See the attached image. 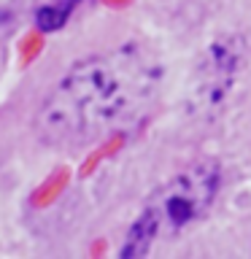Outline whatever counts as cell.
Returning <instances> with one entry per match:
<instances>
[{
    "mask_svg": "<svg viewBox=\"0 0 251 259\" xmlns=\"http://www.w3.org/2000/svg\"><path fill=\"white\" fill-rule=\"evenodd\" d=\"M162 68L143 46H121L76 62L44 100L35 130L52 146H84L138 116L159 87Z\"/></svg>",
    "mask_w": 251,
    "mask_h": 259,
    "instance_id": "6da1fadb",
    "label": "cell"
},
{
    "mask_svg": "<svg viewBox=\"0 0 251 259\" xmlns=\"http://www.w3.org/2000/svg\"><path fill=\"white\" fill-rule=\"evenodd\" d=\"M219 165L214 159L194 162L162 186L149 200L138 222L130 227L121 256H143L159 235H178L208 213L219 192Z\"/></svg>",
    "mask_w": 251,
    "mask_h": 259,
    "instance_id": "7a4b0ae2",
    "label": "cell"
},
{
    "mask_svg": "<svg viewBox=\"0 0 251 259\" xmlns=\"http://www.w3.org/2000/svg\"><path fill=\"white\" fill-rule=\"evenodd\" d=\"M73 6H76L73 0H62V3H52V6L38 8V14H35L38 30H40V32H54V30H60L62 24L68 22Z\"/></svg>",
    "mask_w": 251,
    "mask_h": 259,
    "instance_id": "3957f363",
    "label": "cell"
},
{
    "mask_svg": "<svg viewBox=\"0 0 251 259\" xmlns=\"http://www.w3.org/2000/svg\"><path fill=\"white\" fill-rule=\"evenodd\" d=\"M65 184H68V170H57V173L49 178V181H44L35 192L30 194V205L40 208V205H46V202H52L57 194L62 192V186H65Z\"/></svg>",
    "mask_w": 251,
    "mask_h": 259,
    "instance_id": "277c9868",
    "label": "cell"
},
{
    "mask_svg": "<svg viewBox=\"0 0 251 259\" xmlns=\"http://www.w3.org/2000/svg\"><path fill=\"white\" fill-rule=\"evenodd\" d=\"M40 49H44V35H40V32H30V35H24V40H22V49H19L22 62H24V65L32 62V60L38 57Z\"/></svg>",
    "mask_w": 251,
    "mask_h": 259,
    "instance_id": "5b68a950",
    "label": "cell"
},
{
    "mask_svg": "<svg viewBox=\"0 0 251 259\" xmlns=\"http://www.w3.org/2000/svg\"><path fill=\"white\" fill-rule=\"evenodd\" d=\"M73 3H78V0H73Z\"/></svg>",
    "mask_w": 251,
    "mask_h": 259,
    "instance_id": "8992f818",
    "label": "cell"
}]
</instances>
